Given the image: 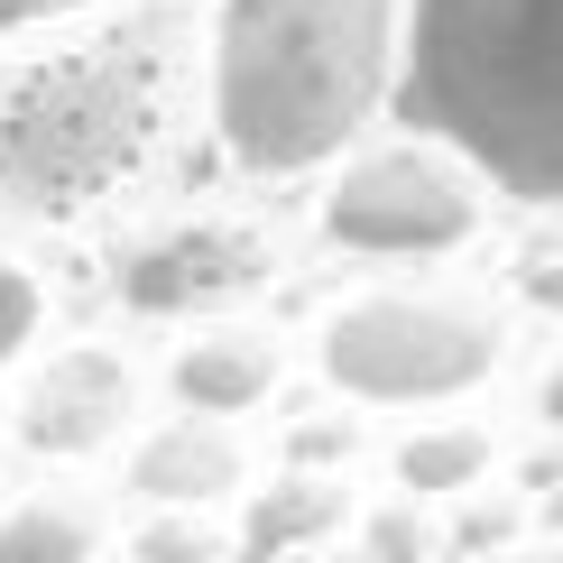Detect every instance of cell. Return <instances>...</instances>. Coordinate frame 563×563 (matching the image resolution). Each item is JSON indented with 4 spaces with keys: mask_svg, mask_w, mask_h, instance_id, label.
<instances>
[{
    "mask_svg": "<svg viewBox=\"0 0 563 563\" xmlns=\"http://www.w3.org/2000/svg\"><path fill=\"white\" fill-rule=\"evenodd\" d=\"M397 121L518 203H563V0H407Z\"/></svg>",
    "mask_w": 563,
    "mask_h": 563,
    "instance_id": "1",
    "label": "cell"
},
{
    "mask_svg": "<svg viewBox=\"0 0 563 563\" xmlns=\"http://www.w3.org/2000/svg\"><path fill=\"white\" fill-rule=\"evenodd\" d=\"M407 0H222L213 10V130L231 167L305 176L379 121L397 84Z\"/></svg>",
    "mask_w": 563,
    "mask_h": 563,
    "instance_id": "2",
    "label": "cell"
},
{
    "mask_svg": "<svg viewBox=\"0 0 563 563\" xmlns=\"http://www.w3.org/2000/svg\"><path fill=\"white\" fill-rule=\"evenodd\" d=\"M176 111V29L157 10L0 75V213L84 222L157 157Z\"/></svg>",
    "mask_w": 563,
    "mask_h": 563,
    "instance_id": "3",
    "label": "cell"
},
{
    "mask_svg": "<svg viewBox=\"0 0 563 563\" xmlns=\"http://www.w3.org/2000/svg\"><path fill=\"white\" fill-rule=\"evenodd\" d=\"M323 379L361 407H453L489 388L499 323L453 296H351L314 342Z\"/></svg>",
    "mask_w": 563,
    "mask_h": 563,
    "instance_id": "4",
    "label": "cell"
},
{
    "mask_svg": "<svg viewBox=\"0 0 563 563\" xmlns=\"http://www.w3.org/2000/svg\"><path fill=\"white\" fill-rule=\"evenodd\" d=\"M323 241L361 260H453L481 241V176L453 148H379L323 185Z\"/></svg>",
    "mask_w": 563,
    "mask_h": 563,
    "instance_id": "5",
    "label": "cell"
},
{
    "mask_svg": "<svg viewBox=\"0 0 563 563\" xmlns=\"http://www.w3.org/2000/svg\"><path fill=\"white\" fill-rule=\"evenodd\" d=\"M130 416H139V369L121 351H102V342H75L19 388L10 426L46 462H84V453H102V443H121Z\"/></svg>",
    "mask_w": 563,
    "mask_h": 563,
    "instance_id": "6",
    "label": "cell"
},
{
    "mask_svg": "<svg viewBox=\"0 0 563 563\" xmlns=\"http://www.w3.org/2000/svg\"><path fill=\"white\" fill-rule=\"evenodd\" d=\"M268 277V241L250 222H176L121 260V305L130 314H203Z\"/></svg>",
    "mask_w": 563,
    "mask_h": 563,
    "instance_id": "7",
    "label": "cell"
},
{
    "mask_svg": "<svg viewBox=\"0 0 563 563\" xmlns=\"http://www.w3.org/2000/svg\"><path fill=\"white\" fill-rule=\"evenodd\" d=\"M130 489L148 508H213L222 489H241V443L222 434V416H176L130 453Z\"/></svg>",
    "mask_w": 563,
    "mask_h": 563,
    "instance_id": "8",
    "label": "cell"
},
{
    "mask_svg": "<svg viewBox=\"0 0 563 563\" xmlns=\"http://www.w3.org/2000/svg\"><path fill=\"white\" fill-rule=\"evenodd\" d=\"M167 388L185 416H250L277 388V342L268 333H203L167 361Z\"/></svg>",
    "mask_w": 563,
    "mask_h": 563,
    "instance_id": "9",
    "label": "cell"
},
{
    "mask_svg": "<svg viewBox=\"0 0 563 563\" xmlns=\"http://www.w3.org/2000/svg\"><path fill=\"white\" fill-rule=\"evenodd\" d=\"M92 554H102V518L84 499H65V489L19 499L0 518V563H92Z\"/></svg>",
    "mask_w": 563,
    "mask_h": 563,
    "instance_id": "10",
    "label": "cell"
},
{
    "mask_svg": "<svg viewBox=\"0 0 563 563\" xmlns=\"http://www.w3.org/2000/svg\"><path fill=\"white\" fill-rule=\"evenodd\" d=\"M489 472V434L481 426H426L397 453V489H416V499H453V489H472Z\"/></svg>",
    "mask_w": 563,
    "mask_h": 563,
    "instance_id": "11",
    "label": "cell"
},
{
    "mask_svg": "<svg viewBox=\"0 0 563 563\" xmlns=\"http://www.w3.org/2000/svg\"><path fill=\"white\" fill-rule=\"evenodd\" d=\"M323 527H342V481H277L260 508H250V545L277 554V545H305V536H323Z\"/></svg>",
    "mask_w": 563,
    "mask_h": 563,
    "instance_id": "12",
    "label": "cell"
},
{
    "mask_svg": "<svg viewBox=\"0 0 563 563\" xmlns=\"http://www.w3.org/2000/svg\"><path fill=\"white\" fill-rule=\"evenodd\" d=\"M130 563H222V527L203 518V508H157V518L130 536Z\"/></svg>",
    "mask_w": 563,
    "mask_h": 563,
    "instance_id": "13",
    "label": "cell"
},
{
    "mask_svg": "<svg viewBox=\"0 0 563 563\" xmlns=\"http://www.w3.org/2000/svg\"><path fill=\"white\" fill-rule=\"evenodd\" d=\"M508 277H518V296L536 314H563V203H545V222L518 241V268Z\"/></svg>",
    "mask_w": 563,
    "mask_h": 563,
    "instance_id": "14",
    "label": "cell"
},
{
    "mask_svg": "<svg viewBox=\"0 0 563 563\" xmlns=\"http://www.w3.org/2000/svg\"><path fill=\"white\" fill-rule=\"evenodd\" d=\"M37 323H46V296H37V277L19 268V260H0V369H10L19 351L37 342Z\"/></svg>",
    "mask_w": 563,
    "mask_h": 563,
    "instance_id": "15",
    "label": "cell"
},
{
    "mask_svg": "<svg viewBox=\"0 0 563 563\" xmlns=\"http://www.w3.org/2000/svg\"><path fill=\"white\" fill-rule=\"evenodd\" d=\"M536 416H545V426H554V434H563V361H554V369H545V388H536Z\"/></svg>",
    "mask_w": 563,
    "mask_h": 563,
    "instance_id": "16",
    "label": "cell"
},
{
    "mask_svg": "<svg viewBox=\"0 0 563 563\" xmlns=\"http://www.w3.org/2000/svg\"><path fill=\"white\" fill-rule=\"evenodd\" d=\"M56 10H75V0H0V19H56Z\"/></svg>",
    "mask_w": 563,
    "mask_h": 563,
    "instance_id": "17",
    "label": "cell"
},
{
    "mask_svg": "<svg viewBox=\"0 0 563 563\" xmlns=\"http://www.w3.org/2000/svg\"><path fill=\"white\" fill-rule=\"evenodd\" d=\"M508 563H563V554H508Z\"/></svg>",
    "mask_w": 563,
    "mask_h": 563,
    "instance_id": "18",
    "label": "cell"
}]
</instances>
